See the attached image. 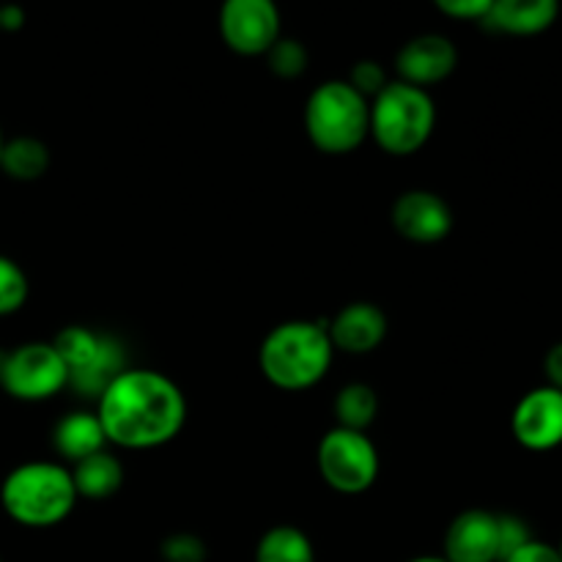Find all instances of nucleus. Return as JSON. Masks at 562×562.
Instances as JSON below:
<instances>
[{
    "label": "nucleus",
    "mask_w": 562,
    "mask_h": 562,
    "mask_svg": "<svg viewBox=\"0 0 562 562\" xmlns=\"http://www.w3.org/2000/svg\"><path fill=\"white\" fill-rule=\"evenodd\" d=\"M510 434L530 453H549L562 445V393L541 384L521 395L510 415Z\"/></svg>",
    "instance_id": "9b49d317"
},
{
    "label": "nucleus",
    "mask_w": 562,
    "mask_h": 562,
    "mask_svg": "<svg viewBox=\"0 0 562 562\" xmlns=\"http://www.w3.org/2000/svg\"><path fill=\"white\" fill-rule=\"evenodd\" d=\"M333 357L335 349L327 324L294 318L269 329L258 349V366L272 387L302 393L327 376Z\"/></svg>",
    "instance_id": "f03ea898"
},
{
    "label": "nucleus",
    "mask_w": 562,
    "mask_h": 562,
    "mask_svg": "<svg viewBox=\"0 0 562 562\" xmlns=\"http://www.w3.org/2000/svg\"><path fill=\"white\" fill-rule=\"evenodd\" d=\"M159 554L165 562H206V541L195 532H173L159 543Z\"/></svg>",
    "instance_id": "5701e85b"
},
{
    "label": "nucleus",
    "mask_w": 562,
    "mask_h": 562,
    "mask_svg": "<svg viewBox=\"0 0 562 562\" xmlns=\"http://www.w3.org/2000/svg\"><path fill=\"white\" fill-rule=\"evenodd\" d=\"M387 316L373 302H351L335 313L327 324L329 340L335 351H346L351 357H362L376 351L387 338Z\"/></svg>",
    "instance_id": "4468645a"
},
{
    "label": "nucleus",
    "mask_w": 562,
    "mask_h": 562,
    "mask_svg": "<svg viewBox=\"0 0 562 562\" xmlns=\"http://www.w3.org/2000/svg\"><path fill=\"white\" fill-rule=\"evenodd\" d=\"M25 25V11L16 3H0V33H16Z\"/></svg>",
    "instance_id": "c85d7f7f"
},
{
    "label": "nucleus",
    "mask_w": 562,
    "mask_h": 562,
    "mask_svg": "<svg viewBox=\"0 0 562 562\" xmlns=\"http://www.w3.org/2000/svg\"><path fill=\"white\" fill-rule=\"evenodd\" d=\"M3 143H5V140H3V132H0V151H3Z\"/></svg>",
    "instance_id": "7c9ffc66"
},
{
    "label": "nucleus",
    "mask_w": 562,
    "mask_h": 562,
    "mask_svg": "<svg viewBox=\"0 0 562 562\" xmlns=\"http://www.w3.org/2000/svg\"><path fill=\"white\" fill-rule=\"evenodd\" d=\"M108 442L126 450H154L173 442L187 423V398L159 371L126 368L97 398Z\"/></svg>",
    "instance_id": "f257e3e1"
},
{
    "label": "nucleus",
    "mask_w": 562,
    "mask_h": 562,
    "mask_svg": "<svg viewBox=\"0 0 562 562\" xmlns=\"http://www.w3.org/2000/svg\"><path fill=\"white\" fill-rule=\"evenodd\" d=\"M409 562H448L445 558H434V554H423V558H415V560H409Z\"/></svg>",
    "instance_id": "c756f323"
},
{
    "label": "nucleus",
    "mask_w": 562,
    "mask_h": 562,
    "mask_svg": "<svg viewBox=\"0 0 562 562\" xmlns=\"http://www.w3.org/2000/svg\"><path fill=\"white\" fill-rule=\"evenodd\" d=\"M346 82H349L357 93H362V97L371 102L376 93L384 91V86L390 82V77H387V69H384L382 64H376V60H360V64L351 66Z\"/></svg>",
    "instance_id": "b1692460"
},
{
    "label": "nucleus",
    "mask_w": 562,
    "mask_h": 562,
    "mask_svg": "<svg viewBox=\"0 0 562 562\" xmlns=\"http://www.w3.org/2000/svg\"><path fill=\"white\" fill-rule=\"evenodd\" d=\"M437 126V104L426 88L390 80L371 99V137L390 157H412L420 151Z\"/></svg>",
    "instance_id": "39448f33"
},
{
    "label": "nucleus",
    "mask_w": 562,
    "mask_h": 562,
    "mask_svg": "<svg viewBox=\"0 0 562 562\" xmlns=\"http://www.w3.org/2000/svg\"><path fill=\"white\" fill-rule=\"evenodd\" d=\"M55 351L69 371V387L88 398H99L119 373L126 371L124 346L113 335L93 333L91 327H66L53 340Z\"/></svg>",
    "instance_id": "423d86ee"
},
{
    "label": "nucleus",
    "mask_w": 562,
    "mask_h": 562,
    "mask_svg": "<svg viewBox=\"0 0 562 562\" xmlns=\"http://www.w3.org/2000/svg\"><path fill=\"white\" fill-rule=\"evenodd\" d=\"M69 467L55 461H27L14 467L0 486V505L11 521L31 530H47L69 519L77 505Z\"/></svg>",
    "instance_id": "7ed1b4c3"
},
{
    "label": "nucleus",
    "mask_w": 562,
    "mask_h": 562,
    "mask_svg": "<svg viewBox=\"0 0 562 562\" xmlns=\"http://www.w3.org/2000/svg\"><path fill=\"white\" fill-rule=\"evenodd\" d=\"M0 170L14 181H38L49 170V148L38 137L20 135L3 143Z\"/></svg>",
    "instance_id": "a211bd4d"
},
{
    "label": "nucleus",
    "mask_w": 562,
    "mask_h": 562,
    "mask_svg": "<svg viewBox=\"0 0 562 562\" xmlns=\"http://www.w3.org/2000/svg\"><path fill=\"white\" fill-rule=\"evenodd\" d=\"M318 475L333 492L357 497L366 494L379 477V450L366 431L329 428L316 450Z\"/></svg>",
    "instance_id": "0eeeda50"
},
{
    "label": "nucleus",
    "mask_w": 562,
    "mask_h": 562,
    "mask_svg": "<svg viewBox=\"0 0 562 562\" xmlns=\"http://www.w3.org/2000/svg\"><path fill=\"white\" fill-rule=\"evenodd\" d=\"M499 536H503V562L508 560L516 549H521L525 543L532 541V532L530 527H527V521L514 514H499Z\"/></svg>",
    "instance_id": "393cba45"
},
{
    "label": "nucleus",
    "mask_w": 562,
    "mask_h": 562,
    "mask_svg": "<svg viewBox=\"0 0 562 562\" xmlns=\"http://www.w3.org/2000/svg\"><path fill=\"white\" fill-rule=\"evenodd\" d=\"M256 562H316V552L300 527L274 525L258 541Z\"/></svg>",
    "instance_id": "6ab92c4d"
},
{
    "label": "nucleus",
    "mask_w": 562,
    "mask_h": 562,
    "mask_svg": "<svg viewBox=\"0 0 562 562\" xmlns=\"http://www.w3.org/2000/svg\"><path fill=\"white\" fill-rule=\"evenodd\" d=\"M390 223L401 239L412 245H437L448 239L456 217L450 203L434 190H406L390 209Z\"/></svg>",
    "instance_id": "9d476101"
},
{
    "label": "nucleus",
    "mask_w": 562,
    "mask_h": 562,
    "mask_svg": "<svg viewBox=\"0 0 562 562\" xmlns=\"http://www.w3.org/2000/svg\"><path fill=\"white\" fill-rule=\"evenodd\" d=\"M543 373H547L549 387L560 390L562 393V340L554 344L552 349L547 351V357H543Z\"/></svg>",
    "instance_id": "cd10ccee"
},
{
    "label": "nucleus",
    "mask_w": 562,
    "mask_h": 562,
    "mask_svg": "<svg viewBox=\"0 0 562 562\" xmlns=\"http://www.w3.org/2000/svg\"><path fill=\"white\" fill-rule=\"evenodd\" d=\"M220 36L225 47L245 58L267 55L280 38V9L274 0H223Z\"/></svg>",
    "instance_id": "1a4fd4ad"
},
{
    "label": "nucleus",
    "mask_w": 562,
    "mask_h": 562,
    "mask_svg": "<svg viewBox=\"0 0 562 562\" xmlns=\"http://www.w3.org/2000/svg\"><path fill=\"white\" fill-rule=\"evenodd\" d=\"M448 562H503V536H499V514L483 508L461 510L445 532Z\"/></svg>",
    "instance_id": "f8f14e48"
},
{
    "label": "nucleus",
    "mask_w": 562,
    "mask_h": 562,
    "mask_svg": "<svg viewBox=\"0 0 562 562\" xmlns=\"http://www.w3.org/2000/svg\"><path fill=\"white\" fill-rule=\"evenodd\" d=\"M0 387L11 398L38 404L69 387V371L53 344L31 340L0 351Z\"/></svg>",
    "instance_id": "6e6552de"
},
{
    "label": "nucleus",
    "mask_w": 562,
    "mask_h": 562,
    "mask_svg": "<svg viewBox=\"0 0 562 562\" xmlns=\"http://www.w3.org/2000/svg\"><path fill=\"white\" fill-rule=\"evenodd\" d=\"M505 562H562L558 547H552V543L547 541H536L532 538L530 543H525L521 549H516L514 554H510Z\"/></svg>",
    "instance_id": "bb28decb"
},
{
    "label": "nucleus",
    "mask_w": 562,
    "mask_h": 562,
    "mask_svg": "<svg viewBox=\"0 0 562 562\" xmlns=\"http://www.w3.org/2000/svg\"><path fill=\"white\" fill-rule=\"evenodd\" d=\"M558 552H560V558H562V541H560V547H558Z\"/></svg>",
    "instance_id": "2f4dec72"
},
{
    "label": "nucleus",
    "mask_w": 562,
    "mask_h": 562,
    "mask_svg": "<svg viewBox=\"0 0 562 562\" xmlns=\"http://www.w3.org/2000/svg\"><path fill=\"white\" fill-rule=\"evenodd\" d=\"M494 0H434L439 11L445 16H453V20H481L488 14Z\"/></svg>",
    "instance_id": "a878e982"
},
{
    "label": "nucleus",
    "mask_w": 562,
    "mask_h": 562,
    "mask_svg": "<svg viewBox=\"0 0 562 562\" xmlns=\"http://www.w3.org/2000/svg\"><path fill=\"white\" fill-rule=\"evenodd\" d=\"M305 132L329 157L357 151L371 137V102L346 80H327L305 102Z\"/></svg>",
    "instance_id": "20e7f679"
},
{
    "label": "nucleus",
    "mask_w": 562,
    "mask_h": 562,
    "mask_svg": "<svg viewBox=\"0 0 562 562\" xmlns=\"http://www.w3.org/2000/svg\"><path fill=\"white\" fill-rule=\"evenodd\" d=\"M379 415V395L371 384L351 382L344 384L335 395V420L340 428L366 431L373 426Z\"/></svg>",
    "instance_id": "aec40b11"
},
{
    "label": "nucleus",
    "mask_w": 562,
    "mask_h": 562,
    "mask_svg": "<svg viewBox=\"0 0 562 562\" xmlns=\"http://www.w3.org/2000/svg\"><path fill=\"white\" fill-rule=\"evenodd\" d=\"M459 66V47L442 33H420L409 38L395 55L398 80L417 88H431L445 82Z\"/></svg>",
    "instance_id": "ddd939ff"
},
{
    "label": "nucleus",
    "mask_w": 562,
    "mask_h": 562,
    "mask_svg": "<svg viewBox=\"0 0 562 562\" xmlns=\"http://www.w3.org/2000/svg\"><path fill=\"white\" fill-rule=\"evenodd\" d=\"M27 291L31 285H27V274L22 272L20 263L0 252V318L20 311L27 300Z\"/></svg>",
    "instance_id": "412c9836"
},
{
    "label": "nucleus",
    "mask_w": 562,
    "mask_h": 562,
    "mask_svg": "<svg viewBox=\"0 0 562 562\" xmlns=\"http://www.w3.org/2000/svg\"><path fill=\"white\" fill-rule=\"evenodd\" d=\"M71 481H75L77 497L82 499H110L124 486V464L108 450L88 456L69 467Z\"/></svg>",
    "instance_id": "f3484780"
},
{
    "label": "nucleus",
    "mask_w": 562,
    "mask_h": 562,
    "mask_svg": "<svg viewBox=\"0 0 562 562\" xmlns=\"http://www.w3.org/2000/svg\"><path fill=\"white\" fill-rule=\"evenodd\" d=\"M104 445H108V437H104L97 412H69L53 431L55 453L64 456L69 464L99 453L104 450Z\"/></svg>",
    "instance_id": "dca6fc26"
},
{
    "label": "nucleus",
    "mask_w": 562,
    "mask_h": 562,
    "mask_svg": "<svg viewBox=\"0 0 562 562\" xmlns=\"http://www.w3.org/2000/svg\"><path fill=\"white\" fill-rule=\"evenodd\" d=\"M267 58L269 69L278 77H283V80H294V77H300L302 71L307 69V49L305 44H300L296 38L280 36L278 42L272 44V49L267 53Z\"/></svg>",
    "instance_id": "4be33fe9"
},
{
    "label": "nucleus",
    "mask_w": 562,
    "mask_h": 562,
    "mask_svg": "<svg viewBox=\"0 0 562 562\" xmlns=\"http://www.w3.org/2000/svg\"><path fill=\"white\" fill-rule=\"evenodd\" d=\"M560 0H494L483 25L503 36H541L558 22Z\"/></svg>",
    "instance_id": "2eb2a0df"
}]
</instances>
